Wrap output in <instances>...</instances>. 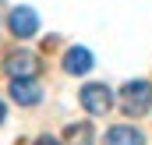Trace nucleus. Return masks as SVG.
Instances as JSON below:
<instances>
[{
  "instance_id": "nucleus-5",
  "label": "nucleus",
  "mask_w": 152,
  "mask_h": 145,
  "mask_svg": "<svg viewBox=\"0 0 152 145\" xmlns=\"http://www.w3.org/2000/svg\"><path fill=\"white\" fill-rule=\"evenodd\" d=\"M11 96L21 106H36L39 99H42V89H39L32 78H11Z\"/></svg>"
},
{
  "instance_id": "nucleus-9",
  "label": "nucleus",
  "mask_w": 152,
  "mask_h": 145,
  "mask_svg": "<svg viewBox=\"0 0 152 145\" xmlns=\"http://www.w3.org/2000/svg\"><path fill=\"white\" fill-rule=\"evenodd\" d=\"M36 145H60V142H57L53 135H42V138H36Z\"/></svg>"
},
{
  "instance_id": "nucleus-3",
  "label": "nucleus",
  "mask_w": 152,
  "mask_h": 145,
  "mask_svg": "<svg viewBox=\"0 0 152 145\" xmlns=\"http://www.w3.org/2000/svg\"><path fill=\"white\" fill-rule=\"evenodd\" d=\"M7 29H11V36L28 39V36H36V29H39V14L32 7H14L7 14Z\"/></svg>"
},
{
  "instance_id": "nucleus-6",
  "label": "nucleus",
  "mask_w": 152,
  "mask_h": 145,
  "mask_svg": "<svg viewBox=\"0 0 152 145\" xmlns=\"http://www.w3.org/2000/svg\"><path fill=\"white\" fill-rule=\"evenodd\" d=\"M88 67H92V53L85 46H71L64 53V71L67 74H88Z\"/></svg>"
},
{
  "instance_id": "nucleus-1",
  "label": "nucleus",
  "mask_w": 152,
  "mask_h": 145,
  "mask_svg": "<svg viewBox=\"0 0 152 145\" xmlns=\"http://www.w3.org/2000/svg\"><path fill=\"white\" fill-rule=\"evenodd\" d=\"M120 110H124L127 117H142V113L152 110V85L145 78L127 81V85L120 89Z\"/></svg>"
},
{
  "instance_id": "nucleus-2",
  "label": "nucleus",
  "mask_w": 152,
  "mask_h": 145,
  "mask_svg": "<svg viewBox=\"0 0 152 145\" xmlns=\"http://www.w3.org/2000/svg\"><path fill=\"white\" fill-rule=\"evenodd\" d=\"M81 106L88 110V113H96V117H106V113L113 110V92H110L106 85L92 81V85L81 89Z\"/></svg>"
},
{
  "instance_id": "nucleus-4",
  "label": "nucleus",
  "mask_w": 152,
  "mask_h": 145,
  "mask_svg": "<svg viewBox=\"0 0 152 145\" xmlns=\"http://www.w3.org/2000/svg\"><path fill=\"white\" fill-rule=\"evenodd\" d=\"M4 71L11 74V78H36L39 74V57L36 53H11L7 60H4Z\"/></svg>"
},
{
  "instance_id": "nucleus-8",
  "label": "nucleus",
  "mask_w": 152,
  "mask_h": 145,
  "mask_svg": "<svg viewBox=\"0 0 152 145\" xmlns=\"http://www.w3.org/2000/svg\"><path fill=\"white\" fill-rule=\"evenodd\" d=\"M64 138H67V145H92V127L85 120H78V124H71L64 131Z\"/></svg>"
},
{
  "instance_id": "nucleus-10",
  "label": "nucleus",
  "mask_w": 152,
  "mask_h": 145,
  "mask_svg": "<svg viewBox=\"0 0 152 145\" xmlns=\"http://www.w3.org/2000/svg\"><path fill=\"white\" fill-rule=\"evenodd\" d=\"M4 113H7V110H4V103H0V124H4Z\"/></svg>"
},
{
  "instance_id": "nucleus-7",
  "label": "nucleus",
  "mask_w": 152,
  "mask_h": 145,
  "mask_svg": "<svg viewBox=\"0 0 152 145\" xmlns=\"http://www.w3.org/2000/svg\"><path fill=\"white\" fill-rule=\"evenodd\" d=\"M106 145H145V135L131 124H117L106 131Z\"/></svg>"
}]
</instances>
